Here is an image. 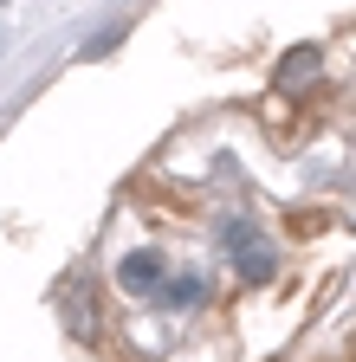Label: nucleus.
Returning <instances> with one entry per match:
<instances>
[{
	"label": "nucleus",
	"mask_w": 356,
	"mask_h": 362,
	"mask_svg": "<svg viewBox=\"0 0 356 362\" xmlns=\"http://www.w3.org/2000/svg\"><path fill=\"white\" fill-rule=\"evenodd\" d=\"M156 272H162V259H156V252H130V259L117 265V279H123L130 291H149V285H156Z\"/></svg>",
	"instance_id": "3"
},
{
	"label": "nucleus",
	"mask_w": 356,
	"mask_h": 362,
	"mask_svg": "<svg viewBox=\"0 0 356 362\" xmlns=\"http://www.w3.org/2000/svg\"><path fill=\"white\" fill-rule=\"evenodd\" d=\"M65 324L78 337H98V298H91V285H71L65 291Z\"/></svg>",
	"instance_id": "2"
},
{
	"label": "nucleus",
	"mask_w": 356,
	"mask_h": 362,
	"mask_svg": "<svg viewBox=\"0 0 356 362\" xmlns=\"http://www.w3.org/2000/svg\"><path fill=\"white\" fill-rule=\"evenodd\" d=\"M220 240H227V252H234V265H240V279H253V285L272 279V246H265L246 220H227V226H220Z\"/></svg>",
	"instance_id": "1"
},
{
	"label": "nucleus",
	"mask_w": 356,
	"mask_h": 362,
	"mask_svg": "<svg viewBox=\"0 0 356 362\" xmlns=\"http://www.w3.org/2000/svg\"><path fill=\"white\" fill-rule=\"evenodd\" d=\"M117 39H123V20H117V26H104V33L91 39V45H84V52H91V59H98V52H110V45H117Z\"/></svg>",
	"instance_id": "5"
},
{
	"label": "nucleus",
	"mask_w": 356,
	"mask_h": 362,
	"mask_svg": "<svg viewBox=\"0 0 356 362\" xmlns=\"http://www.w3.org/2000/svg\"><path fill=\"white\" fill-rule=\"evenodd\" d=\"M318 59H324V52H318V45H298V52H285V65H279V78H285V84L298 90V84H311V71H318Z\"/></svg>",
	"instance_id": "4"
}]
</instances>
